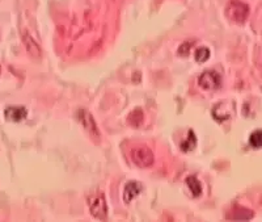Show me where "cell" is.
Segmentation results:
<instances>
[{
    "label": "cell",
    "mask_w": 262,
    "mask_h": 222,
    "mask_svg": "<svg viewBox=\"0 0 262 222\" xmlns=\"http://www.w3.org/2000/svg\"><path fill=\"white\" fill-rule=\"evenodd\" d=\"M226 15L236 24H243L249 16V6L240 0H231L226 8Z\"/></svg>",
    "instance_id": "6da1fadb"
},
{
    "label": "cell",
    "mask_w": 262,
    "mask_h": 222,
    "mask_svg": "<svg viewBox=\"0 0 262 222\" xmlns=\"http://www.w3.org/2000/svg\"><path fill=\"white\" fill-rule=\"evenodd\" d=\"M88 207L90 212L96 219L105 221L107 218V204L105 200L104 193L96 192L88 198Z\"/></svg>",
    "instance_id": "7a4b0ae2"
},
{
    "label": "cell",
    "mask_w": 262,
    "mask_h": 222,
    "mask_svg": "<svg viewBox=\"0 0 262 222\" xmlns=\"http://www.w3.org/2000/svg\"><path fill=\"white\" fill-rule=\"evenodd\" d=\"M131 160L140 168H148L155 163V155L147 146H135L130 153Z\"/></svg>",
    "instance_id": "3957f363"
},
{
    "label": "cell",
    "mask_w": 262,
    "mask_h": 222,
    "mask_svg": "<svg viewBox=\"0 0 262 222\" xmlns=\"http://www.w3.org/2000/svg\"><path fill=\"white\" fill-rule=\"evenodd\" d=\"M76 118H78L79 123L84 126V129L92 135L93 138H100L101 137V133L98 130V126L96 124L95 118H93L92 114L88 111H84V109H80V111L76 112Z\"/></svg>",
    "instance_id": "277c9868"
},
{
    "label": "cell",
    "mask_w": 262,
    "mask_h": 222,
    "mask_svg": "<svg viewBox=\"0 0 262 222\" xmlns=\"http://www.w3.org/2000/svg\"><path fill=\"white\" fill-rule=\"evenodd\" d=\"M200 87L205 91H214L221 87L222 76L215 71H205L198 79Z\"/></svg>",
    "instance_id": "5b68a950"
},
{
    "label": "cell",
    "mask_w": 262,
    "mask_h": 222,
    "mask_svg": "<svg viewBox=\"0 0 262 222\" xmlns=\"http://www.w3.org/2000/svg\"><path fill=\"white\" fill-rule=\"evenodd\" d=\"M233 112H235V107H233L232 102H221L215 105L212 114L217 121H224L228 120L233 114Z\"/></svg>",
    "instance_id": "8992f818"
},
{
    "label": "cell",
    "mask_w": 262,
    "mask_h": 222,
    "mask_svg": "<svg viewBox=\"0 0 262 222\" xmlns=\"http://www.w3.org/2000/svg\"><path fill=\"white\" fill-rule=\"evenodd\" d=\"M21 36H23V42H24V46L25 49H27L28 53H29L33 58H38L39 59L42 55V50L41 46L36 42V39L30 36V33L28 30H24V32L21 33Z\"/></svg>",
    "instance_id": "52a82bcc"
},
{
    "label": "cell",
    "mask_w": 262,
    "mask_h": 222,
    "mask_svg": "<svg viewBox=\"0 0 262 222\" xmlns=\"http://www.w3.org/2000/svg\"><path fill=\"white\" fill-rule=\"evenodd\" d=\"M4 116H6L7 120L13 121V123H18V121L24 120L28 116V111L24 108V107H8L4 111Z\"/></svg>",
    "instance_id": "ba28073f"
},
{
    "label": "cell",
    "mask_w": 262,
    "mask_h": 222,
    "mask_svg": "<svg viewBox=\"0 0 262 222\" xmlns=\"http://www.w3.org/2000/svg\"><path fill=\"white\" fill-rule=\"evenodd\" d=\"M142 189H143V187L138 181H130V183L126 184L125 191H123V200H125L126 204L133 201L142 192Z\"/></svg>",
    "instance_id": "9c48e42d"
},
{
    "label": "cell",
    "mask_w": 262,
    "mask_h": 222,
    "mask_svg": "<svg viewBox=\"0 0 262 222\" xmlns=\"http://www.w3.org/2000/svg\"><path fill=\"white\" fill-rule=\"evenodd\" d=\"M238 210L233 209L231 210L233 214H229L228 218L231 219H250L253 218V213L250 212L249 209H247V208H242V207H236Z\"/></svg>",
    "instance_id": "30bf717a"
},
{
    "label": "cell",
    "mask_w": 262,
    "mask_h": 222,
    "mask_svg": "<svg viewBox=\"0 0 262 222\" xmlns=\"http://www.w3.org/2000/svg\"><path fill=\"white\" fill-rule=\"evenodd\" d=\"M186 184H188V187L190 188L193 196H195V197L201 196V193H202V184L200 183V180H198L196 177L189 176L188 179H186Z\"/></svg>",
    "instance_id": "8fae6325"
},
{
    "label": "cell",
    "mask_w": 262,
    "mask_h": 222,
    "mask_svg": "<svg viewBox=\"0 0 262 222\" xmlns=\"http://www.w3.org/2000/svg\"><path fill=\"white\" fill-rule=\"evenodd\" d=\"M194 58H195L196 62H206V60L210 58V49L206 48V46H201V48L196 49L195 53H194Z\"/></svg>",
    "instance_id": "7c38bea8"
},
{
    "label": "cell",
    "mask_w": 262,
    "mask_h": 222,
    "mask_svg": "<svg viewBox=\"0 0 262 222\" xmlns=\"http://www.w3.org/2000/svg\"><path fill=\"white\" fill-rule=\"evenodd\" d=\"M249 145L253 149H262V130H256L250 134Z\"/></svg>",
    "instance_id": "4fadbf2b"
},
{
    "label": "cell",
    "mask_w": 262,
    "mask_h": 222,
    "mask_svg": "<svg viewBox=\"0 0 262 222\" xmlns=\"http://www.w3.org/2000/svg\"><path fill=\"white\" fill-rule=\"evenodd\" d=\"M195 144H196L195 134H194V133L190 130V132H189L188 139H186V141H185V142H182L181 149L184 151H190V150H193L194 147H195Z\"/></svg>",
    "instance_id": "5bb4252c"
},
{
    "label": "cell",
    "mask_w": 262,
    "mask_h": 222,
    "mask_svg": "<svg viewBox=\"0 0 262 222\" xmlns=\"http://www.w3.org/2000/svg\"><path fill=\"white\" fill-rule=\"evenodd\" d=\"M190 46H191L190 42H184V45L180 46V49H179L180 55H188L189 54V49H190Z\"/></svg>",
    "instance_id": "9a60e30c"
}]
</instances>
